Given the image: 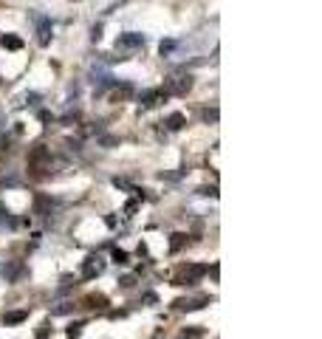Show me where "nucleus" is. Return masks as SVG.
<instances>
[{
    "instance_id": "9",
    "label": "nucleus",
    "mask_w": 322,
    "mask_h": 339,
    "mask_svg": "<svg viewBox=\"0 0 322 339\" xmlns=\"http://www.w3.org/2000/svg\"><path fill=\"white\" fill-rule=\"evenodd\" d=\"M184 243H187V235H173V243H170V249H173V252H178Z\"/></svg>"
},
{
    "instance_id": "13",
    "label": "nucleus",
    "mask_w": 322,
    "mask_h": 339,
    "mask_svg": "<svg viewBox=\"0 0 322 339\" xmlns=\"http://www.w3.org/2000/svg\"><path fill=\"white\" fill-rule=\"evenodd\" d=\"M119 286H122V288H133V286H136V277H133V274H127V277L119 280Z\"/></svg>"
},
{
    "instance_id": "16",
    "label": "nucleus",
    "mask_w": 322,
    "mask_h": 339,
    "mask_svg": "<svg viewBox=\"0 0 322 339\" xmlns=\"http://www.w3.org/2000/svg\"><path fill=\"white\" fill-rule=\"evenodd\" d=\"M99 141H102V144H107V147H113V144H119V141H116L113 136H102Z\"/></svg>"
},
{
    "instance_id": "2",
    "label": "nucleus",
    "mask_w": 322,
    "mask_h": 339,
    "mask_svg": "<svg viewBox=\"0 0 322 339\" xmlns=\"http://www.w3.org/2000/svg\"><path fill=\"white\" fill-rule=\"evenodd\" d=\"M141 45H144V34H133V31L116 40V48H141Z\"/></svg>"
},
{
    "instance_id": "6",
    "label": "nucleus",
    "mask_w": 322,
    "mask_h": 339,
    "mask_svg": "<svg viewBox=\"0 0 322 339\" xmlns=\"http://www.w3.org/2000/svg\"><path fill=\"white\" fill-rule=\"evenodd\" d=\"M0 43H3V48H11V51H20V48H23V40H20V37H11V34H6Z\"/></svg>"
},
{
    "instance_id": "8",
    "label": "nucleus",
    "mask_w": 322,
    "mask_h": 339,
    "mask_svg": "<svg viewBox=\"0 0 322 339\" xmlns=\"http://www.w3.org/2000/svg\"><path fill=\"white\" fill-rule=\"evenodd\" d=\"M28 317V311H11L6 314V325H17V322H23Z\"/></svg>"
},
{
    "instance_id": "4",
    "label": "nucleus",
    "mask_w": 322,
    "mask_h": 339,
    "mask_svg": "<svg viewBox=\"0 0 322 339\" xmlns=\"http://www.w3.org/2000/svg\"><path fill=\"white\" fill-rule=\"evenodd\" d=\"M0 274H3V277L11 283V280H17L20 274H23V266H20V263H6V266L0 269Z\"/></svg>"
},
{
    "instance_id": "3",
    "label": "nucleus",
    "mask_w": 322,
    "mask_h": 339,
    "mask_svg": "<svg viewBox=\"0 0 322 339\" xmlns=\"http://www.w3.org/2000/svg\"><path fill=\"white\" fill-rule=\"evenodd\" d=\"M37 40H40V45L51 43V20L48 17H37Z\"/></svg>"
},
{
    "instance_id": "11",
    "label": "nucleus",
    "mask_w": 322,
    "mask_h": 339,
    "mask_svg": "<svg viewBox=\"0 0 322 339\" xmlns=\"http://www.w3.org/2000/svg\"><path fill=\"white\" fill-rule=\"evenodd\" d=\"M113 263L124 266V263H127V252H122V249H113Z\"/></svg>"
},
{
    "instance_id": "7",
    "label": "nucleus",
    "mask_w": 322,
    "mask_h": 339,
    "mask_svg": "<svg viewBox=\"0 0 322 339\" xmlns=\"http://www.w3.org/2000/svg\"><path fill=\"white\" fill-rule=\"evenodd\" d=\"M0 226H9V229L17 226V221L11 218V212H9V209H3V207H0Z\"/></svg>"
},
{
    "instance_id": "5",
    "label": "nucleus",
    "mask_w": 322,
    "mask_h": 339,
    "mask_svg": "<svg viewBox=\"0 0 322 339\" xmlns=\"http://www.w3.org/2000/svg\"><path fill=\"white\" fill-rule=\"evenodd\" d=\"M184 122H187V119H184V113H170L164 124L170 127V130H181V127H184Z\"/></svg>"
},
{
    "instance_id": "1",
    "label": "nucleus",
    "mask_w": 322,
    "mask_h": 339,
    "mask_svg": "<svg viewBox=\"0 0 322 339\" xmlns=\"http://www.w3.org/2000/svg\"><path fill=\"white\" fill-rule=\"evenodd\" d=\"M192 88V77L187 74V77H173L167 79V94H175V96H184L187 91Z\"/></svg>"
},
{
    "instance_id": "12",
    "label": "nucleus",
    "mask_w": 322,
    "mask_h": 339,
    "mask_svg": "<svg viewBox=\"0 0 322 339\" xmlns=\"http://www.w3.org/2000/svg\"><path fill=\"white\" fill-rule=\"evenodd\" d=\"M204 337V328H190V331H184V339H198Z\"/></svg>"
},
{
    "instance_id": "17",
    "label": "nucleus",
    "mask_w": 322,
    "mask_h": 339,
    "mask_svg": "<svg viewBox=\"0 0 322 339\" xmlns=\"http://www.w3.org/2000/svg\"><path fill=\"white\" fill-rule=\"evenodd\" d=\"M91 37H94V40H99V37H102V26H94V28H91Z\"/></svg>"
},
{
    "instance_id": "18",
    "label": "nucleus",
    "mask_w": 322,
    "mask_h": 339,
    "mask_svg": "<svg viewBox=\"0 0 322 339\" xmlns=\"http://www.w3.org/2000/svg\"><path fill=\"white\" fill-rule=\"evenodd\" d=\"M45 337H48V328H45V325H43V331L37 334V339H45Z\"/></svg>"
},
{
    "instance_id": "10",
    "label": "nucleus",
    "mask_w": 322,
    "mask_h": 339,
    "mask_svg": "<svg viewBox=\"0 0 322 339\" xmlns=\"http://www.w3.org/2000/svg\"><path fill=\"white\" fill-rule=\"evenodd\" d=\"M65 334H68V339H79V334H82V325H79V322H74V325H68V331H65Z\"/></svg>"
},
{
    "instance_id": "15",
    "label": "nucleus",
    "mask_w": 322,
    "mask_h": 339,
    "mask_svg": "<svg viewBox=\"0 0 322 339\" xmlns=\"http://www.w3.org/2000/svg\"><path fill=\"white\" fill-rule=\"evenodd\" d=\"M173 48H175V43H173V40H167V43H161V54H173Z\"/></svg>"
},
{
    "instance_id": "14",
    "label": "nucleus",
    "mask_w": 322,
    "mask_h": 339,
    "mask_svg": "<svg viewBox=\"0 0 322 339\" xmlns=\"http://www.w3.org/2000/svg\"><path fill=\"white\" fill-rule=\"evenodd\" d=\"M204 122H218V111H204Z\"/></svg>"
}]
</instances>
